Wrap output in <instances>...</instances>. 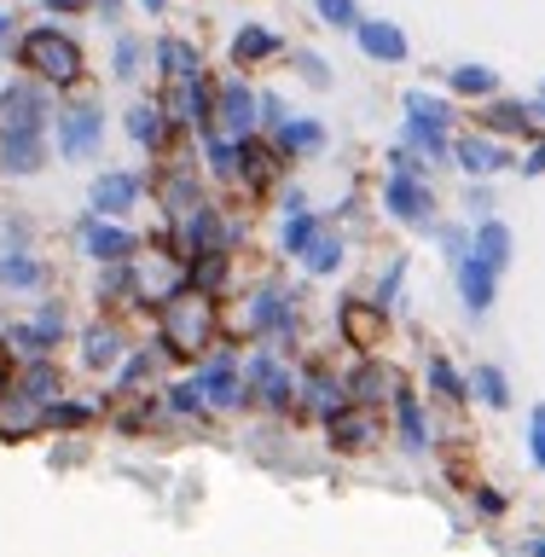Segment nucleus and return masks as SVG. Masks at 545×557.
I'll return each instance as SVG.
<instances>
[{"instance_id": "obj_42", "label": "nucleus", "mask_w": 545, "mask_h": 557, "mask_svg": "<svg viewBox=\"0 0 545 557\" xmlns=\"http://www.w3.org/2000/svg\"><path fill=\"white\" fill-rule=\"evenodd\" d=\"M313 7H320V17H325L331 29H355V24H360V7H355V0H313Z\"/></svg>"}, {"instance_id": "obj_52", "label": "nucleus", "mask_w": 545, "mask_h": 557, "mask_svg": "<svg viewBox=\"0 0 545 557\" xmlns=\"http://www.w3.org/2000/svg\"><path fill=\"white\" fill-rule=\"evenodd\" d=\"M522 174H545V139H540L529 157H522Z\"/></svg>"}, {"instance_id": "obj_57", "label": "nucleus", "mask_w": 545, "mask_h": 557, "mask_svg": "<svg viewBox=\"0 0 545 557\" xmlns=\"http://www.w3.org/2000/svg\"><path fill=\"white\" fill-rule=\"evenodd\" d=\"M139 7H146V12H163V7H169V0H139Z\"/></svg>"}, {"instance_id": "obj_32", "label": "nucleus", "mask_w": 545, "mask_h": 557, "mask_svg": "<svg viewBox=\"0 0 545 557\" xmlns=\"http://www.w3.org/2000/svg\"><path fill=\"white\" fill-rule=\"evenodd\" d=\"M320 233H325V221L313 215V209H290V215H285V250H290L296 261H302V250H308Z\"/></svg>"}, {"instance_id": "obj_45", "label": "nucleus", "mask_w": 545, "mask_h": 557, "mask_svg": "<svg viewBox=\"0 0 545 557\" xmlns=\"http://www.w3.org/2000/svg\"><path fill=\"white\" fill-rule=\"evenodd\" d=\"M296 70H302L313 87H325V82H331V70L320 64V52H296Z\"/></svg>"}, {"instance_id": "obj_56", "label": "nucleus", "mask_w": 545, "mask_h": 557, "mask_svg": "<svg viewBox=\"0 0 545 557\" xmlns=\"http://www.w3.org/2000/svg\"><path fill=\"white\" fill-rule=\"evenodd\" d=\"M99 7H104V17H116V12H122V0H99Z\"/></svg>"}, {"instance_id": "obj_38", "label": "nucleus", "mask_w": 545, "mask_h": 557, "mask_svg": "<svg viewBox=\"0 0 545 557\" xmlns=\"http://www.w3.org/2000/svg\"><path fill=\"white\" fill-rule=\"evenodd\" d=\"M430 383H435V395H447V400H453V407H459V400H470V389L459 383V372H453V366H447L442 355L430 360Z\"/></svg>"}, {"instance_id": "obj_54", "label": "nucleus", "mask_w": 545, "mask_h": 557, "mask_svg": "<svg viewBox=\"0 0 545 557\" xmlns=\"http://www.w3.org/2000/svg\"><path fill=\"white\" fill-rule=\"evenodd\" d=\"M146 366H151L146 355H134V360H128V372H122V383H139V377H146Z\"/></svg>"}, {"instance_id": "obj_7", "label": "nucleus", "mask_w": 545, "mask_h": 557, "mask_svg": "<svg viewBox=\"0 0 545 557\" xmlns=\"http://www.w3.org/2000/svg\"><path fill=\"white\" fill-rule=\"evenodd\" d=\"M453 273H459V302H465L470 313H487V308H494L499 273L487 268L476 250H459V256H453Z\"/></svg>"}, {"instance_id": "obj_24", "label": "nucleus", "mask_w": 545, "mask_h": 557, "mask_svg": "<svg viewBox=\"0 0 545 557\" xmlns=\"http://www.w3.org/2000/svg\"><path fill=\"white\" fill-rule=\"evenodd\" d=\"M0 285H7V290H41L47 268L29 250H7V256H0Z\"/></svg>"}, {"instance_id": "obj_11", "label": "nucleus", "mask_w": 545, "mask_h": 557, "mask_svg": "<svg viewBox=\"0 0 545 557\" xmlns=\"http://www.w3.org/2000/svg\"><path fill=\"white\" fill-rule=\"evenodd\" d=\"M87 198H94V215H111V221H122V215H128V209L139 203V174H128V169L99 174Z\"/></svg>"}, {"instance_id": "obj_27", "label": "nucleus", "mask_w": 545, "mask_h": 557, "mask_svg": "<svg viewBox=\"0 0 545 557\" xmlns=\"http://www.w3.org/2000/svg\"><path fill=\"white\" fill-rule=\"evenodd\" d=\"M395 412H400V442H407V453H424L430 430H424V412H418V400H412L407 383H395Z\"/></svg>"}, {"instance_id": "obj_6", "label": "nucleus", "mask_w": 545, "mask_h": 557, "mask_svg": "<svg viewBox=\"0 0 545 557\" xmlns=\"http://www.w3.org/2000/svg\"><path fill=\"white\" fill-rule=\"evenodd\" d=\"M256 122H261L256 87H244V82L215 87V116H209V128H221L226 139H244V134H256Z\"/></svg>"}, {"instance_id": "obj_48", "label": "nucleus", "mask_w": 545, "mask_h": 557, "mask_svg": "<svg viewBox=\"0 0 545 557\" xmlns=\"http://www.w3.org/2000/svg\"><path fill=\"white\" fill-rule=\"evenodd\" d=\"M261 99V122H268V128H278V122H285V104H278V94H256Z\"/></svg>"}, {"instance_id": "obj_14", "label": "nucleus", "mask_w": 545, "mask_h": 557, "mask_svg": "<svg viewBox=\"0 0 545 557\" xmlns=\"http://www.w3.org/2000/svg\"><path fill=\"white\" fill-rule=\"evenodd\" d=\"M250 331H261V337H290L296 331V308H290V296L285 290H256V302H250Z\"/></svg>"}, {"instance_id": "obj_15", "label": "nucleus", "mask_w": 545, "mask_h": 557, "mask_svg": "<svg viewBox=\"0 0 545 557\" xmlns=\"http://www.w3.org/2000/svg\"><path fill=\"white\" fill-rule=\"evenodd\" d=\"M41 163H47V134L0 128V169H7V174H35Z\"/></svg>"}, {"instance_id": "obj_1", "label": "nucleus", "mask_w": 545, "mask_h": 557, "mask_svg": "<svg viewBox=\"0 0 545 557\" xmlns=\"http://www.w3.org/2000/svg\"><path fill=\"white\" fill-rule=\"evenodd\" d=\"M17 59H24V70L35 82H47V87H70V82H82V47L70 41L64 29H29L24 35V47H17Z\"/></svg>"}, {"instance_id": "obj_25", "label": "nucleus", "mask_w": 545, "mask_h": 557, "mask_svg": "<svg viewBox=\"0 0 545 557\" xmlns=\"http://www.w3.org/2000/svg\"><path fill=\"white\" fill-rule=\"evenodd\" d=\"M453 128H430V122H407V134H400V146H412L424 163H447L453 157Z\"/></svg>"}, {"instance_id": "obj_33", "label": "nucleus", "mask_w": 545, "mask_h": 557, "mask_svg": "<svg viewBox=\"0 0 545 557\" xmlns=\"http://www.w3.org/2000/svg\"><path fill=\"white\" fill-rule=\"evenodd\" d=\"M470 389H476V400H482V407H494V412L511 407V383H505L499 366H476V383H470Z\"/></svg>"}, {"instance_id": "obj_21", "label": "nucleus", "mask_w": 545, "mask_h": 557, "mask_svg": "<svg viewBox=\"0 0 545 557\" xmlns=\"http://www.w3.org/2000/svg\"><path fill=\"white\" fill-rule=\"evenodd\" d=\"M59 337H64V308H59V302L41 308L29 325H12V343H17V348H29V355H47V348L59 343Z\"/></svg>"}, {"instance_id": "obj_31", "label": "nucleus", "mask_w": 545, "mask_h": 557, "mask_svg": "<svg viewBox=\"0 0 545 557\" xmlns=\"http://www.w3.org/2000/svg\"><path fill=\"white\" fill-rule=\"evenodd\" d=\"M407 122H430V128H453V104L442 94H424V87H412L407 94Z\"/></svg>"}, {"instance_id": "obj_36", "label": "nucleus", "mask_w": 545, "mask_h": 557, "mask_svg": "<svg viewBox=\"0 0 545 557\" xmlns=\"http://www.w3.org/2000/svg\"><path fill=\"white\" fill-rule=\"evenodd\" d=\"M87 418H94V407H82V400H47L41 407V424L52 430H82Z\"/></svg>"}, {"instance_id": "obj_22", "label": "nucleus", "mask_w": 545, "mask_h": 557, "mask_svg": "<svg viewBox=\"0 0 545 557\" xmlns=\"http://www.w3.org/2000/svg\"><path fill=\"white\" fill-rule=\"evenodd\" d=\"M128 139L134 146H146V151H157V146H169V111L163 104H128Z\"/></svg>"}, {"instance_id": "obj_51", "label": "nucleus", "mask_w": 545, "mask_h": 557, "mask_svg": "<svg viewBox=\"0 0 545 557\" xmlns=\"http://www.w3.org/2000/svg\"><path fill=\"white\" fill-rule=\"evenodd\" d=\"M476 505H482V517H505V499L494 494V487H476Z\"/></svg>"}, {"instance_id": "obj_4", "label": "nucleus", "mask_w": 545, "mask_h": 557, "mask_svg": "<svg viewBox=\"0 0 545 557\" xmlns=\"http://www.w3.org/2000/svg\"><path fill=\"white\" fill-rule=\"evenodd\" d=\"M47 122H52V99L41 94V82H7L0 87V128L47 134Z\"/></svg>"}, {"instance_id": "obj_12", "label": "nucleus", "mask_w": 545, "mask_h": 557, "mask_svg": "<svg viewBox=\"0 0 545 557\" xmlns=\"http://www.w3.org/2000/svg\"><path fill=\"white\" fill-rule=\"evenodd\" d=\"M453 163H459L470 181H487V174L511 169V151H505L499 139H487V134H482V139L470 134V139H453Z\"/></svg>"}, {"instance_id": "obj_18", "label": "nucleus", "mask_w": 545, "mask_h": 557, "mask_svg": "<svg viewBox=\"0 0 545 557\" xmlns=\"http://www.w3.org/2000/svg\"><path fill=\"white\" fill-rule=\"evenodd\" d=\"M181 221H186V250H191V256H198V250H226V244H233V233H226V221H221L209 203L186 209Z\"/></svg>"}, {"instance_id": "obj_37", "label": "nucleus", "mask_w": 545, "mask_h": 557, "mask_svg": "<svg viewBox=\"0 0 545 557\" xmlns=\"http://www.w3.org/2000/svg\"><path fill=\"white\" fill-rule=\"evenodd\" d=\"M163 203L174 209V215H186V209H198V186H191V174H186V169H174L169 181H163Z\"/></svg>"}, {"instance_id": "obj_58", "label": "nucleus", "mask_w": 545, "mask_h": 557, "mask_svg": "<svg viewBox=\"0 0 545 557\" xmlns=\"http://www.w3.org/2000/svg\"><path fill=\"white\" fill-rule=\"evenodd\" d=\"M529 557H545V540H534V546H529Z\"/></svg>"}, {"instance_id": "obj_23", "label": "nucleus", "mask_w": 545, "mask_h": 557, "mask_svg": "<svg viewBox=\"0 0 545 557\" xmlns=\"http://www.w3.org/2000/svg\"><path fill=\"white\" fill-rule=\"evenodd\" d=\"M250 383L261 389V400H268L273 412H290L296 389H290V372H285V366H278V360H268V355H261V360L250 366Z\"/></svg>"}, {"instance_id": "obj_40", "label": "nucleus", "mask_w": 545, "mask_h": 557, "mask_svg": "<svg viewBox=\"0 0 545 557\" xmlns=\"http://www.w3.org/2000/svg\"><path fill=\"white\" fill-rule=\"evenodd\" d=\"M169 407H174V412H198V418H203V412H209V395H203V383H198V377H191V383H174Z\"/></svg>"}, {"instance_id": "obj_50", "label": "nucleus", "mask_w": 545, "mask_h": 557, "mask_svg": "<svg viewBox=\"0 0 545 557\" xmlns=\"http://www.w3.org/2000/svg\"><path fill=\"white\" fill-rule=\"evenodd\" d=\"M395 290H400V261L389 268V278H383V285H377V308H389V302H395Z\"/></svg>"}, {"instance_id": "obj_8", "label": "nucleus", "mask_w": 545, "mask_h": 557, "mask_svg": "<svg viewBox=\"0 0 545 557\" xmlns=\"http://www.w3.org/2000/svg\"><path fill=\"white\" fill-rule=\"evenodd\" d=\"M355 41L366 59H377V64H407V29L400 24H383V17H360L355 24Z\"/></svg>"}, {"instance_id": "obj_19", "label": "nucleus", "mask_w": 545, "mask_h": 557, "mask_svg": "<svg viewBox=\"0 0 545 557\" xmlns=\"http://www.w3.org/2000/svg\"><path fill=\"white\" fill-rule=\"evenodd\" d=\"M273 146L285 151V157H313L325 146V122H313V116H285L273 128Z\"/></svg>"}, {"instance_id": "obj_17", "label": "nucleus", "mask_w": 545, "mask_h": 557, "mask_svg": "<svg viewBox=\"0 0 545 557\" xmlns=\"http://www.w3.org/2000/svg\"><path fill=\"white\" fill-rule=\"evenodd\" d=\"M470 250H476L494 273H505V268H511V226H505L499 215H482L476 233H470Z\"/></svg>"}, {"instance_id": "obj_2", "label": "nucleus", "mask_w": 545, "mask_h": 557, "mask_svg": "<svg viewBox=\"0 0 545 557\" xmlns=\"http://www.w3.org/2000/svg\"><path fill=\"white\" fill-rule=\"evenodd\" d=\"M209 325H215V320H209V302L191 285H174L163 296V343H169V355L191 360L209 343Z\"/></svg>"}, {"instance_id": "obj_16", "label": "nucleus", "mask_w": 545, "mask_h": 557, "mask_svg": "<svg viewBox=\"0 0 545 557\" xmlns=\"http://www.w3.org/2000/svg\"><path fill=\"white\" fill-rule=\"evenodd\" d=\"M198 383H203L209 407H238V400H250V383L238 377L233 360H209L203 372H198Z\"/></svg>"}, {"instance_id": "obj_10", "label": "nucleus", "mask_w": 545, "mask_h": 557, "mask_svg": "<svg viewBox=\"0 0 545 557\" xmlns=\"http://www.w3.org/2000/svg\"><path fill=\"white\" fill-rule=\"evenodd\" d=\"M482 122L494 134H534L540 122H545V99H487V111H482Z\"/></svg>"}, {"instance_id": "obj_46", "label": "nucleus", "mask_w": 545, "mask_h": 557, "mask_svg": "<svg viewBox=\"0 0 545 557\" xmlns=\"http://www.w3.org/2000/svg\"><path fill=\"white\" fill-rule=\"evenodd\" d=\"M348 389H355L360 400H372V395H377V366H360V372H355V383H348Z\"/></svg>"}, {"instance_id": "obj_26", "label": "nucleus", "mask_w": 545, "mask_h": 557, "mask_svg": "<svg viewBox=\"0 0 545 557\" xmlns=\"http://www.w3.org/2000/svg\"><path fill=\"white\" fill-rule=\"evenodd\" d=\"M285 47L273 29H261V24H244L233 35V64H261V59H273V52Z\"/></svg>"}, {"instance_id": "obj_44", "label": "nucleus", "mask_w": 545, "mask_h": 557, "mask_svg": "<svg viewBox=\"0 0 545 557\" xmlns=\"http://www.w3.org/2000/svg\"><path fill=\"white\" fill-rule=\"evenodd\" d=\"M529 453H534V465L545 470V400L534 407V424H529Z\"/></svg>"}, {"instance_id": "obj_55", "label": "nucleus", "mask_w": 545, "mask_h": 557, "mask_svg": "<svg viewBox=\"0 0 545 557\" xmlns=\"http://www.w3.org/2000/svg\"><path fill=\"white\" fill-rule=\"evenodd\" d=\"M7 35H12V12H0V52H7Z\"/></svg>"}, {"instance_id": "obj_20", "label": "nucleus", "mask_w": 545, "mask_h": 557, "mask_svg": "<svg viewBox=\"0 0 545 557\" xmlns=\"http://www.w3.org/2000/svg\"><path fill=\"white\" fill-rule=\"evenodd\" d=\"M151 59H157V70H163V82H186V76H198V70H203L198 47L181 41V35H163V41L151 47Z\"/></svg>"}, {"instance_id": "obj_5", "label": "nucleus", "mask_w": 545, "mask_h": 557, "mask_svg": "<svg viewBox=\"0 0 545 557\" xmlns=\"http://www.w3.org/2000/svg\"><path fill=\"white\" fill-rule=\"evenodd\" d=\"M99 139H104V111H99V104H87V99L64 104V111H59V151L70 157V163L94 157Z\"/></svg>"}, {"instance_id": "obj_53", "label": "nucleus", "mask_w": 545, "mask_h": 557, "mask_svg": "<svg viewBox=\"0 0 545 557\" xmlns=\"http://www.w3.org/2000/svg\"><path fill=\"white\" fill-rule=\"evenodd\" d=\"M41 7H47V12H87L94 0H41Z\"/></svg>"}, {"instance_id": "obj_39", "label": "nucleus", "mask_w": 545, "mask_h": 557, "mask_svg": "<svg viewBox=\"0 0 545 557\" xmlns=\"http://www.w3.org/2000/svg\"><path fill=\"white\" fill-rule=\"evenodd\" d=\"M134 268L128 261H104V273H99V296H134Z\"/></svg>"}, {"instance_id": "obj_29", "label": "nucleus", "mask_w": 545, "mask_h": 557, "mask_svg": "<svg viewBox=\"0 0 545 557\" xmlns=\"http://www.w3.org/2000/svg\"><path fill=\"white\" fill-rule=\"evenodd\" d=\"M226 268H233V256H226V250H198V256H191V278H186V285L191 290H221Z\"/></svg>"}, {"instance_id": "obj_47", "label": "nucleus", "mask_w": 545, "mask_h": 557, "mask_svg": "<svg viewBox=\"0 0 545 557\" xmlns=\"http://www.w3.org/2000/svg\"><path fill=\"white\" fill-rule=\"evenodd\" d=\"M465 203H470V215H494V191H487V186H470Z\"/></svg>"}, {"instance_id": "obj_35", "label": "nucleus", "mask_w": 545, "mask_h": 557, "mask_svg": "<svg viewBox=\"0 0 545 557\" xmlns=\"http://www.w3.org/2000/svg\"><path fill=\"white\" fill-rule=\"evenodd\" d=\"M302 261H308V273H320V278L337 273V268H343V238H337V233H320V238L302 250Z\"/></svg>"}, {"instance_id": "obj_41", "label": "nucleus", "mask_w": 545, "mask_h": 557, "mask_svg": "<svg viewBox=\"0 0 545 557\" xmlns=\"http://www.w3.org/2000/svg\"><path fill=\"white\" fill-rule=\"evenodd\" d=\"M139 59H146V47H139L134 35H122V41H116V59H111V70H116L122 82H134V76H139Z\"/></svg>"}, {"instance_id": "obj_34", "label": "nucleus", "mask_w": 545, "mask_h": 557, "mask_svg": "<svg viewBox=\"0 0 545 557\" xmlns=\"http://www.w3.org/2000/svg\"><path fill=\"white\" fill-rule=\"evenodd\" d=\"M82 355H87V366H94V372H104V366L122 355V337H116L111 325H94V331L82 337Z\"/></svg>"}, {"instance_id": "obj_9", "label": "nucleus", "mask_w": 545, "mask_h": 557, "mask_svg": "<svg viewBox=\"0 0 545 557\" xmlns=\"http://www.w3.org/2000/svg\"><path fill=\"white\" fill-rule=\"evenodd\" d=\"M82 250L94 256V261H128V256L139 250V238H134L122 221L99 215V221H87V226H82Z\"/></svg>"}, {"instance_id": "obj_43", "label": "nucleus", "mask_w": 545, "mask_h": 557, "mask_svg": "<svg viewBox=\"0 0 545 557\" xmlns=\"http://www.w3.org/2000/svg\"><path fill=\"white\" fill-rule=\"evenodd\" d=\"M343 320H348V337H355V343H372V337H377V313H372V308L348 302V308H343Z\"/></svg>"}, {"instance_id": "obj_3", "label": "nucleus", "mask_w": 545, "mask_h": 557, "mask_svg": "<svg viewBox=\"0 0 545 557\" xmlns=\"http://www.w3.org/2000/svg\"><path fill=\"white\" fill-rule=\"evenodd\" d=\"M383 209H389L395 221H407V226H430V221H435L430 174H407V169H395L389 181H383Z\"/></svg>"}, {"instance_id": "obj_13", "label": "nucleus", "mask_w": 545, "mask_h": 557, "mask_svg": "<svg viewBox=\"0 0 545 557\" xmlns=\"http://www.w3.org/2000/svg\"><path fill=\"white\" fill-rule=\"evenodd\" d=\"M278 163H285V151H278V146H261V139L256 134H244L238 139V181L244 186H273L278 181Z\"/></svg>"}, {"instance_id": "obj_30", "label": "nucleus", "mask_w": 545, "mask_h": 557, "mask_svg": "<svg viewBox=\"0 0 545 557\" xmlns=\"http://www.w3.org/2000/svg\"><path fill=\"white\" fill-rule=\"evenodd\" d=\"M52 389H59V372H52L47 360H29L24 372H17V383H12L7 395H17V400H47Z\"/></svg>"}, {"instance_id": "obj_28", "label": "nucleus", "mask_w": 545, "mask_h": 557, "mask_svg": "<svg viewBox=\"0 0 545 557\" xmlns=\"http://www.w3.org/2000/svg\"><path fill=\"white\" fill-rule=\"evenodd\" d=\"M447 87H453V94H465V99H494L499 94V76L487 64H459L447 76Z\"/></svg>"}, {"instance_id": "obj_59", "label": "nucleus", "mask_w": 545, "mask_h": 557, "mask_svg": "<svg viewBox=\"0 0 545 557\" xmlns=\"http://www.w3.org/2000/svg\"><path fill=\"white\" fill-rule=\"evenodd\" d=\"M540 99H545V82H540Z\"/></svg>"}, {"instance_id": "obj_49", "label": "nucleus", "mask_w": 545, "mask_h": 557, "mask_svg": "<svg viewBox=\"0 0 545 557\" xmlns=\"http://www.w3.org/2000/svg\"><path fill=\"white\" fill-rule=\"evenodd\" d=\"M12 372H17V366H12V337H0V395L12 389Z\"/></svg>"}]
</instances>
